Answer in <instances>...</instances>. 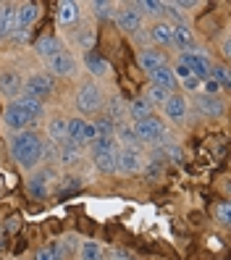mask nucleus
Returning a JSON list of instances; mask_svg holds the SVG:
<instances>
[{"label": "nucleus", "mask_w": 231, "mask_h": 260, "mask_svg": "<svg viewBox=\"0 0 231 260\" xmlns=\"http://www.w3.org/2000/svg\"><path fill=\"white\" fill-rule=\"evenodd\" d=\"M8 152L16 160V166H21L24 171H35L42 160V137L35 129L13 132L11 142H8Z\"/></svg>", "instance_id": "obj_1"}, {"label": "nucleus", "mask_w": 231, "mask_h": 260, "mask_svg": "<svg viewBox=\"0 0 231 260\" xmlns=\"http://www.w3.org/2000/svg\"><path fill=\"white\" fill-rule=\"evenodd\" d=\"M103 89L95 84V82H84L79 84V89H76V111H79L82 116H92V113H97L103 108Z\"/></svg>", "instance_id": "obj_2"}, {"label": "nucleus", "mask_w": 231, "mask_h": 260, "mask_svg": "<svg viewBox=\"0 0 231 260\" xmlns=\"http://www.w3.org/2000/svg\"><path fill=\"white\" fill-rule=\"evenodd\" d=\"M21 92L37 98L40 103H45L48 98H53V92H55V82H53V76H50V74L35 71V74H29L26 79L21 82Z\"/></svg>", "instance_id": "obj_3"}, {"label": "nucleus", "mask_w": 231, "mask_h": 260, "mask_svg": "<svg viewBox=\"0 0 231 260\" xmlns=\"http://www.w3.org/2000/svg\"><path fill=\"white\" fill-rule=\"evenodd\" d=\"M92 147V160H95L100 174H116V140H95Z\"/></svg>", "instance_id": "obj_4"}, {"label": "nucleus", "mask_w": 231, "mask_h": 260, "mask_svg": "<svg viewBox=\"0 0 231 260\" xmlns=\"http://www.w3.org/2000/svg\"><path fill=\"white\" fill-rule=\"evenodd\" d=\"M179 63H184L192 76H197L200 82H208L210 76H213V60L208 58V53L203 50H189V53H181L179 55Z\"/></svg>", "instance_id": "obj_5"}, {"label": "nucleus", "mask_w": 231, "mask_h": 260, "mask_svg": "<svg viewBox=\"0 0 231 260\" xmlns=\"http://www.w3.org/2000/svg\"><path fill=\"white\" fill-rule=\"evenodd\" d=\"M134 134H137V140H140V142H145L150 147H158L168 132H166V126L160 124L155 116H150V118L137 121V124H134Z\"/></svg>", "instance_id": "obj_6"}, {"label": "nucleus", "mask_w": 231, "mask_h": 260, "mask_svg": "<svg viewBox=\"0 0 231 260\" xmlns=\"http://www.w3.org/2000/svg\"><path fill=\"white\" fill-rule=\"evenodd\" d=\"M37 16H40L37 3H24V6H19V8H16V19H13V35H11V37L16 40V42H24V40L29 37V26L37 21Z\"/></svg>", "instance_id": "obj_7"}, {"label": "nucleus", "mask_w": 231, "mask_h": 260, "mask_svg": "<svg viewBox=\"0 0 231 260\" xmlns=\"http://www.w3.org/2000/svg\"><path fill=\"white\" fill-rule=\"evenodd\" d=\"M3 124H6L11 132H24V129H29V126L35 124V118L21 108L19 100H11V103L6 105V111H3Z\"/></svg>", "instance_id": "obj_8"}, {"label": "nucleus", "mask_w": 231, "mask_h": 260, "mask_svg": "<svg viewBox=\"0 0 231 260\" xmlns=\"http://www.w3.org/2000/svg\"><path fill=\"white\" fill-rule=\"evenodd\" d=\"M50 184H53V171H32L26 179V192L29 197H35V200H48L50 194Z\"/></svg>", "instance_id": "obj_9"}, {"label": "nucleus", "mask_w": 231, "mask_h": 260, "mask_svg": "<svg viewBox=\"0 0 231 260\" xmlns=\"http://www.w3.org/2000/svg\"><path fill=\"white\" fill-rule=\"evenodd\" d=\"M142 168V152L137 147L116 150V174H137Z\"/></svg>", "instance_id": "obj_10"}, {"label": "nucleus", "mask_w": 231, "mask_h": 260, "mask_svg": "<svg viewBox=\"0 0 231 260\" xmlns=\"http://www.w3.org/2000/svg\"><path fill=\"white\" fill-rule=\"evenodd\" d=\"M48 69H50V76H63V79H71V76H76V58L69 50H60V53H55L48 60Z\"/></svg>", "instance_id": "obj_11"}, {"label": "nucleus", "mask_w": 231, "mask_h": 260, "mask_svg": "<svg viewBox=\"0 0 231 260\" xmlns=\"http://www.w3.org/2000/svg\"><path fill=\"white\" fill-rule=\"evenodd\" d=\"M116 26L121 29V32H126V35H137L142 29V16L134 11V6H124V8H118L116 11V16H113Z\"/></svg>", "instance_id": "obj_12"}, {"label": "nucleus", "mask_w": 231, "mask_h": 260, "mask_svg": "<svg viewBox=\"0 0 231 260\" xmlns=\"http://www.w3.org/2000/svg\"><path fill=\"white\" fill-rule=\"evenodd\" d=\"M0 95H3L8 103L21 95V76H19V71L0 69Z\"/></svg>", "instance_id": "obj_13"}, {"label": "nucleus", "mask_w": 231, "mask_h": 260, "mask_svg": "<svg viewBox=\"0 0 231 260\" xmlns=\"http://www.w3.org/2000/svg\"><path fill=\"white\" fill-rule=\"evenodd\" d=\"M171 45H174V48H179L181 53L194 50V35H192V26H189V24L171 26Z\"/></svg>", "instance_id": "obj_14"}, {"label": "nucleus", "mask_w": 231, "mask_h": 260, "mask_svg": "<svg viewBox=\"0 0 231 260\" xmlns=\"http://www.w3.org/2000/svg\"><path fill=\"white\" fill-rule=\"evenodd\" d=\"M194 105H197V111L203 113V116H213V118H218L223 116V100L218 95H205V92H200L194 98Z\"/></svg>", "instance_id": "obj_15"}, {"label": "nucleus", "mask_w": 231, "mask_h": 260, "mask_svg": "<svg viewBox=\"0 0 231 260\" xmlns=\"http://www.w3.org/2000/svg\"><path fill=\"white\" fill-rule=\"evenodd\" d=\"M137 63H140V69H142L145 74H152L155 69L166 66V58H163V53H158L155 48H142L140 53H137Z\"/></svg>", "instance_id": "obj_16"}, {"label": "nucleus", "mask_w": 231, "mask_h": 260, "mask_svg": "<svg viewBox=\"0 0 231 260\" xmlns=\"http://www.w3.org/2000/svg\"><path fill=\"white\" fill-rule=\"evenodd\" d=\"M163 113L168 121H174V124H181L184 116H187V100L181 95H171L166 103H163Z\"/></svg>", "instance_id": "obj_17"}, {"label": "nucleus", "mask_w": 231, "mask_h": 260, "mask_svg": "<svg viewBox=\"0 0 231 260\" xmlns=\"http://www.w3.org/2000/svg\"><path fill=\"white\" fill-rule=\"evenodd\" d=\"M63 48H60V42L53 37V35H42V37H37V42H35V53L42 58V60H50L55 53H60Z\"/></svg>", "instance_id": "obj_18"}, {"label": "nucleus", "mask_w": 231, "mask_h": 260, "mask_svg": "<svg viewBox=\"0 0 231 260\" xmlns=\"http://www.w3.org/2000/svg\"><path fill=\"white\" fill-rule=\"evenodd\" d=\"M152 116V103L147 98H134L129 105H126V118H131L134 124L142 118H150Z\"/></svg>", "instance_id": "obj_19"}, {"label": "nucleus", "mask_w": 231, "mask_h": 260, "mask_svg": "<svg viewBox=\"0 0 231 260\" xmlns=\"http://www.w3.org/2000/svg\"><path fill=\"white\" fill-rule=\"evenodd\" d=\"M150 84H155V87H163V89H168V92H174L176 89V76H174V71H171V66H160V69H155L150 74Z\"/></svg>", "instance_id": "obj_20"}, {"label": "nucleus", "mask_w": 231, "mask_h": 260, "mask_svg": "<svg viewBox=\"0 0 231 260\" xmlns=\"http://www.w3.org/2000/svg\"><path fill=\"white\" fill-rule=\"evenodd\" d=\"M84 66H87V71L92 74V76H108L111 74V66H108V60L103 58V55H97V53H84Z\"/></svg>", "instance_id": "obj_21"}, {"label": "nucleus", "mask_w": 231, "mask_h": 260, "mask_svg": "<svg viewBox=\"0 0 231 260\" xmlns=\"http://www.w3.org/2000/svg\"><path fill=\"white\" fill-rule=\"evenodd\" d=\"M66 124H69L66 116H53L48 121V140L55 145H63L66 142Z\"/></svg>", "instance_id": "obj_22"}, {"label": "nucleus", "mask_w": 231, "mask_h": 260, "mask_svg": "<svg viewBox=\"0 0 231 260\" xmlns=\"http://www.w3.org/2000/svg\"><path fill=\"white\" fill-rule=\"evenodd\" d=\"M84 124H87V121L79 118V116L69 118V124H66V142L84 147Z\"/></svg>", "instance_id": "obj_23"}, {"label": "nucleus", "mask_w": 231, "mask_h": 260, "mask_svg": "<svg viewBox=\"0 0 231 260\" xmlns=\"http://www.w3.org/2000/svg\"><path fill=\"white\" fill-rule=\"evenodd\" d=\"M13 19H16V6L3 3L0 6V40H8L13 35Z\"/></svg>", "instance_id": "obj_24"}, {"label": "nucleus", "mask_w": 231, "mask_h": 260, "mask_svg": "<svg viewBox=\"0 0 231 260\" xmlns=\"http://www.w3.org/2000/svg\"><path fill=\"white\" fill-rule=\"evenodd\" d=\"M105 118H111L116 126L126 121V103L121 100L118 95H113L111 100H108V105H105Z\"/></svg>", "instance_id": "obj_25"}, {"label": "nucleus", "mask_w": 231, "mask_h": 260, "mask_svg": "<svg viewBox=\"0 0 231 260\" xmlns=\"http://www.w3.org/2000/svg\"><path fill=\"white\" fill-rule=\"evenodd\" d=\"M58 160L63 166H76L82 160V147L79 145H71V142H63L58 145Z\"/></svg>", "instance_id": "obj_26"}, {"label": "nucleus", "mask_w": 231, "mask_h": 260, "mask_svg": "<svg viewBox=\"0 0 231 260\" xmlns=\"http://www.w3.org/2000/svg\"><path fill=\"white\" fill-rule=\"evenodd\" d=\"M147 37L150 42H158V45H171V24L168 21H155L150 29H147Z\"/></svg>", "instance_id": "obj_27"}, {"label": "nucleus", "mask_w": 231, "mask_h": 260, "mask_svg": "<svg viewBox=\"0 0 231 260\" xmlns=\"http://www.w3.org/2000/svg\"><path fill=\"white\" fill-rule=\"evenodd\" d=\"M16 100H19V105H21V108H24L29 116H32L35 121H40V118L45 116V103H40L37 98H32V95H24V92H21Z\"/></svg>", "instance_id": "obj_28"}, {"label": "nucleus", "mask_w": 231, "mask_h": 260, "mask_svg": "<svg viewBox=\"0 0 231 260\" xmlns=\"http://www.w3.org/2000/svg\"><path fill=\"white\" fill-rule=\"evenodd\" d=\"M113 140H118V145H121V147H137V145H140V140H137V134H134V126H129L126 121L116 126Z\"/></svg>", "instance_id": "obj_29"}, {"label": "nucleus", "mask_w": 231, "mask_h": 260, "mask_svg": "<svg viewBox=\"0 0 231 260\" xmlns=\"http://www.w3.org/2000/svg\"><path fill=\"white\" fill-rule=\"evenodd\" d=\"M79 6L74 3V0H66V3H58V21L60 24H66V26H71L76 19H79V11H76Z\"/></svg>", "instance_id": "obj_30"}, {"label": "nucleus", "mask_w": 231, "mask_h": 260, "mask_svg": "<svg viewBox=\"0 0 231 260\" xmlns=\"http://www.w3.org/2000/svg\"><path fill=\"white\" fill-rule=\"evenodd\" d=\"M134 6V11L140 13H145V16H152V19H158V16H163V3H158V0H140V3H131Z\"/></svg>", "instance_id": "obj_31"}, {"label": "nucleus", "mask_w": 231, "mask_h": 260, "mask_svg": "<svg viewBox=\"0 0 231 260\" xmlns=\"http://www.w3.org/2000/svg\"><path fill=\"white\" fill-rule=\"evenodd\" d=\"M79 260H105L103 247H100L97 242H92V239L82 242V244H79Z\"/></svg>", "instance_id": "obj_32"}, {"label": "nucleus", "mask_w": 231, "mask_h": 260, "mask_svg": "<svg viewBox=\"0 0 231 260\" xmlns=\"http://www.w3.org/2000/svg\"><path fill=\"white\" fill-rule=\"evenodd\" d=\"M95 124V134H97V140H113V132H116V124L111 118H105L100 116L97 121H92Z\"/></svg>", "instance_id": "obj_33"}, {"label": "nucleus", "mask_w": 231, "mask_h": 260, "mask_svg": "<svg viewBox=\"0 0 231 260\" xmlns=\"http://www.w3.org/2000/svg\"><path fill=\"white\" fill-rule=\"evenodd\" d=\"M76 42H79V48L84 53H89L92 45H95V29H92V26H79V29H76Z\"/></svg>", "instance_id": "obj_34"}, {"label": "nucleus", "mask_w": 231, "mask_h": 260, "mask_svg": "<svg viewBox=\"0 0 231 260\" xmlns=\"http://www.w3.org/2000/svg\"><path fill=\"white\" fill-rule=\"evenodd\" d=\"M92 8H95V16L97 19H108L111 21L113 16H116V3H108V0H97V3H92Z\"/></svg>", "instance_id": "obj_35"}, {"label": "nucleus", "mask_w": 231, "mask_h": 260, "mask_svg": "<svg viewBox=\"0 0 231 260\" xmlns=\"http://www.w3.org/2000/svg\"><path fill=\"white\" fill-rule=\"evenodd\" d=\"M174 92H168V89H163V87H155V84H150V89H147V100L152 103V108H155V105H163L168 98H171Z\"/></svg>", "instance_id": "obj_36"}, {"label": "nucleus", "mask_w": 231, "mask_h": 260, "mask_svg": "<svg viewBox=\"0 0 231 260\" xmlns=\"http://www.w3.org/2000/svg\"><path fill=\"white\" fill-rule=\"evenodd\" d=\"M163 16H168L174 24L171 26H179V24H187V19H184V13L176 8V3H163Z\"/></svg>", "instance_id": "obj_37"}, {"label": "nucleus", "mask_w": 231, "mask_h": 260, "mask_svg": "<svg viewBox=\"0 0 231 260\" xmlns=\"http://www.w3.org/2000/svg\"><path fill=\"white\" fill-rule=\"evenodd\" d=\"M213 79L218 82V87H221V89H228V87H231V76H228V69H226V66L213 69Z\"/></svg>", "instance_id": "obj_38"}, {"label": "nucleus", "mask_w": 231, "mask_h": 260, "mask_svg": "<svg viewBox=\"0 0 231 260\" xmlns=\"http://www.w3.org/2000/svg\"><path fill=\"white\" fill-rule=\"evenodd\" d=\"M42 160H48V163H55L58 160V145L55 142H50V140L42 142Z\"/></svg>", "instance_id": "obj_39"}, {"label": "nucleus", "mask_w": 231, "mask_h": 260, "mask_svg": "<svg viewBox=\"0 0 231 260\" xmlns=\"http://www.w3.org/2000/svg\"><path fill=\"white\" fill-rule=\"evenodd\" d=\"M82 187L79 176H63V181H60V192H76Z\"/></svg>", "instance_id": "obj_40"}, {"label": "nucleus", "mask_w": 231, "mask_h": 260, "mask_svg": "<svg viewBox=\"0 0 231 260\" xmlns=\"http://www.w3.org/2000/svg\"><path fill=\"white\" fill-rule=\"evenodd\" d=\"M215 216H218V221H221L223 226H228V223H231V205H228V203H221L218 208H215Z\"/></svg>", "instance_id": "obj_41"}, {"label": "nucleus", "mask_w": 231, "mask_h": 260, "mask_svg": "<svg viewBox=\"0 0 231 260\" xmlns=\"http://www.w3.org/2000/svg\"><path fill=\"white\" fill-rule=\"evenodd\" d=\"M32 260H58V257H55L53 247H40V250L35 252V257H32Z\"/></svg>", "instance_id": "obj_42"}, {"label": "nucleus", "mask_w": 231, "mask_h": 260, "mask_svg": "<svg viewBox=\"0 0 231 260\" xmlns=\"http://www.w3.org/2000/svg\"><path fill=\"white\" fill-rule=\"evenodd\" d=\"M108 260H134L126 250H111L108 252Z\"/></svg>", "instance_id": "obj_43"}, {"label": "nucleus", "mask_w": 231, "mask_h": 260, "mask_svg": "<svg viewBox=\"0 0 231 260\" xmlns=\"http://www.w3.org/2000/svg\"><path fill=\"white\" fill-rule=\"evenodd\" d=\"M218 92H221V87H218V82L210 76V79L205 82V95H218Z\"/></svg>", "instance_id": "obj_44"}, {"label": "nucleus", "mask_w": 231, "mask_h": 260, "mask_svg": "<svg viewBox=\"0 0 231 260\" xmlns=\"http://www.w3.org/2000/svg\"><path fill=\"white\" fill-rule=\"evenodd\" d=\"M184 84V89H189V92H194V89L200 87V79H197V76H192V79H187V82H181Z\"/></svg>", "instance_id": "obj_45"}]
</instances>
